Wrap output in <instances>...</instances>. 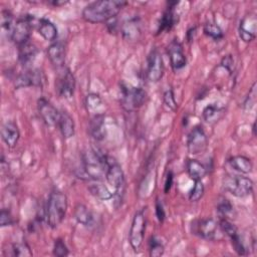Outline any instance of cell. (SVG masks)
Returning a JSON list of instances; mask_svg holds the SVG:
<instances>
[{
    "label": "cell",
    "mask_w": 257,
    "mask_h": 257,
    "mask_svg": "<svg viewBox=\"0 0 257 257\" xmlns=\"http://www.w3.org/2000/svg\"><path fill=\"white\" fill-rule=\"evenodd\" d=\"M173 182H174V175H173V173L170 171V172L167 174V177H166V180H165V188H164V191H165L166 194L171 190L172 185H173Z\"/></svg>",
    "instance_id": "obj_44"
},
{
    "label": "cell",
    "mask_w": 257,
    "mask_h": 257,
    "mask_svg": "<svg viewBox=\"0 0 257 257\" xmlns=\"http://www.w3.org/2000/svg\"><path fill=\"white\" fill-rule=\"evenodd\" d=\"M1 137L8 148H14L20 138V132L14 121H6L1 128Z\"/></svg>",
    "instance_id": "obj_18"
},
{
    "label": "cell",
    "mask_w": 257,
    "mask_h": 257,
    "mask_svg": "<svg viewBox=\"0 0 257 257\" xmlns=\"http://www.w3.org/2000/svg\"><path fill=\"white\" fill-rule=\"evenodd\" d=\"M224 114V108L217 104H208L204 107L202 115L206 122L213 124L222 118Z\"/></svg>",
    "instance_id": "obj_26"
},
{
    "label": "cell",
    "mask_w": 257,
    "mask_h": 257,
    "mask_svg": "<svg viewBox=\"0 0 257 257\" xmlns=\"http://www.w3.org/2000/svg\"><path fill=\"white\" fill-rule=\"evenodd\" d=\"M107 184L113 189L114 196H121L124 191V174L120 165L112 158L106 157L105 178Z\"/></svg>",
    "instance_id": "obj_4"
},
{
    "label": "cell",
    "mask_w": 257,
    "mask_h": 257,
    "mask_svg": "<svg viewBox=\"0 0 257 257\" xmlns=\"http://www.w3.org/2000/svg\"><path fill=\"white\" fill-rule=\"evenodd\" d=\"M67 197L59 191L50 193L45 206V219L50 228H56L63 221L67 211Z\"/></svg>",
    "instance_id": "obj_3"
},
{
    "label": "cell",
    "mask_w": 257,
    "mask_h": 257,
    "mask_svg": "<svg viewBox=\"0 0 257 257\" xmlns=\"http://www.w3.org/2000/svg\"><path fill=\"white\" fill-rule=\"evenodd\" d=\"M44 79V75L40 69H29L17 76L15 79V87L22 88L28 86H42Z\"/></svg>",
    "instance_id": "obj_14"
},
{
    "label": "cell",
    "mask_w": 257,
    "mask_h": 257,
    "mask_svg": "<svg viewBox=\"0 0 257 257\" xmlns=\"http://www.w3.org/2000/svg\"><path fill=\"white\" fill-rule=\"evenodd\" d=\"M67 3V1H50L49 2V4H51V5H53V6H56V7H58V6H62V5H65Z\"/></svg>",
    "instance_id": "obj_45"
},
{
    "label": "cell",
    "mask_w": 257,
    "mask_h": 257,
    "mask_svg": "<svg viewBox=\"0 0 257 257\" xmlns=\"http://www.w3.org/2000/svg\"><path fill=\"white\" fill-rule=\"evenodd\" d=\"M224 189L235 197L243 198L253 191V182L244 176H226L223 179Z\"/></svg>",
    "instance_id": "obj_5"
},
{
    "label": "cell",
    "mask_w": 257,
    "mask_h": 257,
    "mask_svg": "<svg viewBox=\"0 0 257 257\" xmlns=\"http://www.w3.org/2000/svg\"><path fill=\"white\" fill-rule=\"evenodd\" d=\"M164 244L156 236H153L149 241V252L152 257H160L164 254Z\"/></svg>",
    "instance_id": "obj_34"
},
{
    "label": "cell",
    "mask_w": 257,
    "mask_h": 257,
    "mask_svg": "<svg viewBox=\"0 0 257 257\" xmlns=\"http://www.w3.org/2000/svg\"><path fill=\"white\" fill-rule=\"evenodd\" d=\"M228 164L235 171L242 174H249L253 169V164L251 160L245 156H234L228 160Z\"/></svg>",
    "instance_id": "obj_23"
},
{
    "label": "cell",
    "mask_w": 257,
    "mask_h": 257,
    "mask_svg": "<svg viewBox=\"0 0 257 257\" xmlns=\"http://www.w3.org/2000/svg\"><path fill=\"white\" fill-rule=\"evenodd\" d=\"M204 192H205V188H204L203 183L201 181H196L193 189L191 190V192L189 194L190 201H192V202L199 201L203 197Z\"/></svg>",
    "instance_id": "obj_37"
},
{
    "label": "cell",
    "mask_w": 257,
    "mask_h": 257,
    "mask_svg": "<svg viewBox=\"0 0 257 257\" xmlns=\"http://www.w3.org/2000/svg\"><path fill=\"white\" fill-rule=\"evenodd\" d=\"M219 226H220V229L222 230V232H224L229 238L233 237L234 235H236L238 233L236 226L229 219L220 218Z\"/></svg>",
    "instance_id": "obj_36"
},
{
    "label": "cell",
    "mask_w": 257,
    "mask_h": 257,
    "mask_svg": "<svg viewBox=\"0 0 257 257\" xmlns=\"http://www.w3.org/2000/svg\"><path fill=\"white\" fill-rule=\"evenodd\" d=\"M167 52L169 55L171 67L174 70H179L186 66L187 58L184 53L182 44L177 39H174L173 41L170 42Z\"/></svg>",
    "instance_id": "obj_15"
},
{
    "label": "cell",
    "mask_w": 257,
    "mask_h": 257,
    "mask_svg": "<svg viewBox=\"0 0 257 257\" xmlns=\"http://www.w3.org/2000/svg\"><path fill=\"white\" fill-rule=\"evenodd\" d=\"M85 105L87 110L93 115L103 114V102L100 96L96 93H89L85 98Z\"/></svg>",
    "instance_id": "obj_28"
},
{
    "label": "cell",
    "mask_w": 257,
    "mask_h": 257,
    "mask_svg": "<svg viewBox=\"0 0 257 257\" xmlns=\"http://www.w3.org/2000/svg\"><path fill=\"white\" fill-rule=\"evenodd\" d=\"M47 57L57 68H63L65 62V45L61 41H55L47 47Z\"/></svg>",
    "instance_id": "obj_17"
},
{
    "label": "cell",
    "mask_w": 257,
    "mask_h": 257,
    "mask_svg": "<svg viewBox=\"0 0 257 257\" xmlns=\"http://www.w3.org/2000/svg\"><path fill=\"white\" fill-rule=\"evenodd\" d=\"M37 109L44 123L48 126L57 125L60 112L57 108L46 98L41 97L37 101Z\"/></svg>",
    "instance_id": "obj_12"
},
{
    "label": "cell",
    "mask_w": 257,
    "mask_h": 257,
    "mask_svg": "<svg viewBox=\"0 0 257 257\" xmlns=\"http://www.w3.org/2000/svg\"><path fill=\"white\" fill-rule=\"evenodd\" d=\"M56 89L63 98H71L75 89V78L68 68H62L56 80Z\"/></svg>",
    "instance_id": "obj_11"
},
{
    "label": "cell",
    "mask_w": 257,
    "mask_h": 257,
    "mask_svg": "<svg viewBox=\"0 0 257 257\" xmlns=\"http://www.w3.org/2000/svg\"><path fill=\"white\" fill-rule=\"evenodd\" d=\"M36 54H37L36 46L29 41L20 45L18 48V58L23 65H26L31 61H33Z\"/></svg>",
    "instance_id": "obj_25"
},
{
    "label": "cell",
    "mask_w": 257,
    "mask_h": 257,
    "mask_svg": "<svg viewBox=\"0 0 257 257\" xmlns=\"http://www.w3.org/2000/svg\"><path fill=\"white\" fill-rule=\"evenodd\" d=\"M208 147V138L202 126L196 125L188 135L187 148L190 154L199 155L206 151Z\"/></svg>",
    "instance_id": "obj_9"
},
{
    "label": "cell",
    "mask_w": 257,
    "mask_h": 257,
    "mask_svg": "<svg viewBox=\"0 0 257 257\" xmlns=\"http://www.w3.org/2000/svg\"><path fill=\"white\" fill-rule=\"evenodd\" d=\"M13 224V218L9 211L3 209L0 213V226L5 227V226H10Z\"/></svg>",
    "instance_id": "obj_41"
},
{
    "label": "cell",
    "mask_w": 257,
    "mask_h": 257,
    "mask_svg": "<svg viewBox=\"0 0 257 257\" xmlns=\"http://www.w3.org/2000/svg\"><path fill=\"white\" fill-rule=\"evenodd\" d=\"M74 218L75 220L83 226H91L93 224V216L86 206L82 204H77L74 208Z\"/></svg>",
    "instance_id": "obj_27"
},
{
    "label": "cell",
    "mask_w": 257,
    "mask_h": 257,
    "mask_svg": "<svg viewBox=\"0 0 257 257\" xmlns=\"http://www.w3.org/2000/svg\"><path fill=\"white\" fill-rule=\"evenodd\" d=\"M90 134L97 141L104 138V114L92 116L90 120Z\"/></svg>",
    "instance_id": "obj_29"
},
{
    "label": "cell",
    "mask_w": 257,
    "mask_h": 257,
    "mask_svg": "<svg viewBox=\"0 0 257 257\" xmlns=\"http://www.w3.org/2000/svg\"><path fill=\"white\" fill-rule=\"evenodd\" d=\"M120 104L128 111L141 107L147 99V92L142 87L121 85Z\"/></svg>",
    "instance_id": "obj_7"
},
{
    "label": "cell",
    "mask_w": 257,
    "mask_h": 257,
    "mask_svg": "<svg viewBox=\"0 0 257 257\" xmlns=\"http://www.w3.org/2000/svg\"><path fill=\"white\" fill-rule=\"evenodd\" d=\"M221 66L224 67L229 73H232L233 71V67H234V60H233V57L232 55L228 54L226 56H224L220 62Z\"/></svg>",
    "instance_id": "obj_42"
},
{
    "label": "cell",
    "mask_w": 257,
    "mask_h": 257,
    "mask_svg": "<svg viewBox=\"0 0 257 257\" xmlns=\"http://www.w3.org/2000/svg\"><path fill=\"white\" fill-rule=\"evenodd\" d=\"M163 100H164V103L172 110H176L177 109V101H176V98H175V94H174V91L173 89L171 88H168L164 94H163Z\"/></svg>",
    "instance_id": "obj_39"
},
{
    "label": "cell",
    "mask_w": 257,
    "mask_h": 257,
    "mask_svg": "<svg viewBox=\"0 0 257 257\" xmlns=\"http://www.w3.org/2000/svg\"><path fill=\"white\" fill-rule=\"evenodd\" d=\"M38 33L47 41H55L57 38V28L56 26L48 19L41 18L38 22L37 27Z\"/></svg>",
    "instance_id": "obj_22"
},
{
    "label": "cell",
    "mask_w": 257,
    "mask_h": 257,
    "mask_svg": "<svg viewBox=\"0 0 257 257\" xmlns=\"http://www.w3.org/2000/svg\"><path fill=\"white\" fill-rule=\"evenodd\" d=\"M53 254L57 257H64V256H67L69 254L68 248H67L66 244L64 243V241L62 239L58 238L54 241Z\"/></svg>",
    "instance_id": "obj_38"
},
{
    "label": "cell",
    "mask_w": 257,
    "mask_h": 257,
    "mask_svg": "<svg viewBox=\"0 0 257 257\" xmlns=\"http://www.w3.org/2000/svg\"><path fill=\"white\" fill-rule=\"evenodd\" d=\"M11 255L18 256V257L32 256V251L30 250V247L25 242L14 243L11 246Z\"/></svg>",
    "instance_id": "obj_35"
},
{
    "label": "cell",
    "mask_w": 257,
    "mask_h": 257,
    "mask_svg": "<svg viewBox=\"0 0 257 257\" xmlns=\"http://www.w3.org/2000/svg\"><path fill=\"white\" fill-rule=\"evenodd\" d=\"M15 22L12 13L8 10H2L1 12V28L10 38L13 32Z\"/></svg>",
    "instance_id": "obj_31"
},
{
    "label": "cell",
    "mask_w": 257,
    "mask_h": 257,
    "mask_svg": "<svg viewBox=\"0 0 257 257\" xmlns=\"http://www.w3.org/2000/svg\"><path fill=\"white\" fill-rule=\"evenodd\" d=\"M217 211L221 215V218L228 219L232 216L234 208H233V205L231 204V202L228 199L222 198L217 204Z\"/></svg>",
    "instance_id": "obj_33"
},
{
    "label": "cell",
    "mask_w": 257,
    "mask_h": 257,
    "mask_svg": "<svg viewBox=\"0 0 257 257\" xmlns=\"http://www.w3.org/2000/svg\"><path fill=\"white\" fill-rule=\"evenodd\" d=\"M33 15L20 16L16 21L11 35V40L18 46L29 41L32 29Z\"/></svg>",
    "instance_id": "obj_8"
},
{
    "label": "cell",
    "mask_w": 257,
    "mask_h": 257,
    "mask_svg": "<svg viewBox=\"0 0 257 257\" xmlns=\"http://www.w3.org/2000/svg\"><path fill=\"white\" fill-rule=\"evenodd\" d=\"M88 190L93 196H95L100 200H109L112 197H114L113 192H111L105 185L101 183H95L90 185Z\"/></svg>",
    "instance_id": "obj_30"
},
{
    "label": "cell",
    "mask_w": 257,
    "mask_h": 257,
    "mask_svg": "<svg viewBox=\"0 0 257 257\" xmlns=\"http://www.w3.org/2000/svg\"><path fill=\"white\" fill-rule=\"evenodd\" d=\"M156 216L158 218V220L163 223L165 218H166V212H165V209H164V206L162 204V202L160 200H157L156 201Z\"/></svg>",
    "instance_id": "obj_43"
},
{
    "label": "cell",
    "mask_w": 257,
    "mask_h": 257,
    "mask_svg": "<svg viewBox=\"0 0 257 257\" xmlns=\"http://www.w3.org/2000/svg\"><path fill=\"white\" fill-rule=\"evenodd\" d=\"M106 157L100 151L91 149L82 155V172L85 177L93 181H101L105 178Z\"/></svg>",
    "instance_id": "obj_2"
},
{
    "label": "cell",
    "mask_w": 257,
    "mask_h": 257,
    "mask_svg": "<svg viewBox=\"0 0 257 257\" xmlns=\"http://www.w3.org/2000/svg\"><path fill=\"white\" fill-rule=\"evenodd\" d=\"M120 31L123 35V37L127 40H136L138 36L140 35L141 29H140V23L137 18H130L125 20L121 27Z\"/></svg>",
    "instance_id": "obj_24"
},
{
    "label": "cell",
    "mask_w": 257,
    "mask_h": 257,
    "mask_svg": "<svg viewBox=\"0 0 257 257\" xmlns=\"http://www.w3.org/2000/svg\"><path fill=\"white\" fill-rule=\"evenodd\" d=\"M186 171L190 179L194 182L202 181L207 175V168L198 160L189 159L186 162Z\"/></svg>",
    "instance_id": "obj_20"
},
{
    "label": "cell",
    "mask_w": 257,
    "mask_h": 257,
    "mask_svg": "<svg viewBox=\"0 0 257 257\" xmlns=\"http://www.w3.org/2000/svg\"><path fill=\"white\" fill-rule=\"evenodd\" d=\"M193 233L207 240H214L217 236L218 224L212 218L200 219L193 224Z\"/></svg>",
    "instance_id": "obj_13"
},
{
    "label": "cell",
    "mask_w": 257,
    "mask_h": 257,
    "mask_svg": "<svg viewBox=\"0 0 257 257\" xmlns=\"http://www.w3.org/2000/svg\"><path fill=\"white\" fill-rule=\"evenodd\" d=\"M255 100H256V82L253 83L251 89L249 90L248 95L246 96V98L244 100V103H243L244 108L245 109H250L254 105Z\"/></svg>",
    "instance_id": "obj_40"
},
{
    "label": "cell",
    "mask_w": 257,
    "mask_h": 257,
    "mask_svg": "<svg viewBox=\"0 0 257 257\" xmlns=\"http://www.w3.org/2000/svg\"><path fill=\"white\" fill-rule=\"evenodd\" d=\"M125 1L100 0L86 5L82 10V18L89 23H103L116 17L126 5Z\"/></svg>",
    "instance_id": "obj_1"
},
{
    "label": "cell",
    "mask_w": 257,
    "mask_h": 257,
    "mask_svg": "<svg viewBox=\"0 0 257 257\" xmlns=\"http://www.w3.org/2000/svg\"><path fill=\"white\" fill-rule=\"evenodd\" d=\"M203 31L207 36L211 37L214 40H221L224 37L223 30L220 28L219 25H217L215 23L210 22V23L205 24Z\"/></svg>",
    "instance_id": "obj_32"
},
{
    "label": "cell",
    "mask_w": 257,
    "mask_h": 257,
    "mask_svg": "<svg viewBox=\"0 0 257 257\" xmlns=\"http://www.w3.org/2000/svg\"><path fill=\"white\" fill-rule=\"evenodd\" d=\"M164 74L163 57L158 49H154L148 56L147 77L152 82H158Z\"/></svg>",
    "instance_id": "obj_10"
},
{
    "label": "cell",
    "mask_w": 257,
    "mask_h": 257,
    "mask_svg": "<svg viewBox=\"0 0 257 257\" xmlns=\"http://www.w3.org/2000/svg\"><path fill=\"white\" fill-rule=\"evenodd\" d=\"M146 216L144 209L139 210L134 215L132 225L128 232V242L135 252H138L144 242L145 232H146Z\"/></svg>",
    "instance_id": "obj_6"
},
{
    "label": "cell",
    "mask_w": 257,
    "mask_h": 257,
    "mask_svg": "<svg viewBox=\"0 0 257 257\" xmlns=\"http://www.w3.org/2000/svg\"><path fill=\"white\" fill-rule=\"evenodd\" d=\"M178 4V2H170L167 10L164 12L160 24H159V29L158 33H163V32H168L170 31L175 24L178 22V15L175 12V6Z\"/></svg>",
    "instance_id": "obj_19"
},
{
    "label": "cell",
    "mask_w": 257,
    "mask_h": 257,
    "mask_svg": "<svg viewBox=\"0 0 257 257\" xmlns=\"http://www.w3.org/2000/svg\"><path fill=\"white\" fill-rule=\"evenodd\" d=\"M57 126L64 139H70L74 136V132H75L74 120L68 112L66 111L60 112Z\"/></svg>",
    "instance_id": "obj_21"
},
{
    "label": "cell",
    "mask_w": 257,
    "mask_h": 257,
    "mask_svg": "<svg viewBox=\"0 0 257 257\" xmlns=\"http://www.w3.org/2000/svg\"><path fill=\"white\" fill-rule=\"evenodd\" d=\"M257 18L255 14L249 13L245 15L239 24V36L244 42H251L256 37Z\"/></svg>",
    "instance_id": "obj_16"
}]
</instances>
